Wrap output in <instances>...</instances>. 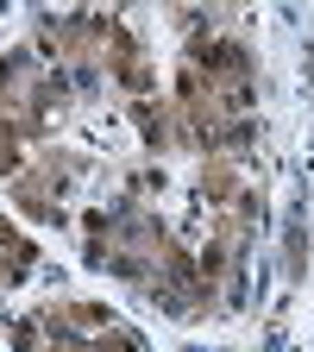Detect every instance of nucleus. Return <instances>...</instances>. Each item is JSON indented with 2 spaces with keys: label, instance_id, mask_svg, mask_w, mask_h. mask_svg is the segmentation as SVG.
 <instances>
[{
  "label": "nucleus",
  "instance_id": "nucleus-1",
  "mask_svg": "<svg viewBox=\"0 0 314 352\" xmlns=\"http://www.w3.org/2000/svg\"><path fill=\"white\" fill-rule=\"evenodd\" d=\"M76 176V157L69 151H44L32 170L13 176V201L32 214V220H57L63 214V183Z\"/></svg>",
  "mask_w": 314,
  "mask_h": 352
},
{
  "label": "nucleus",
  "instance_id": "nucleus-3",
  "mask_svg": "<svg viewBox=\"0 0 314 352\" xmlns=\"http://www.w3.org/2000/svg\"><path fill=\"white\" fill-rule=\"evenodd\" d=\"M201 195H214V208H227V201H239L245 189H239V176H233V164L227 157H214L208 170H201Z\"/></svg>",
  "mask_w": 314,
  "mask_h": 352
},
{
  "label": "nucleus",
  "instance_id": "nucleus-5",
  "mask_svg": "<svg viewBox=\"0 0 314 352\" xmlns=\"http://www.w3.org/2000/svg\"><path fill=\"white\" fill-rule=\"evenodd\" d=\"M88 352H139V340H132V333H95Z\"/></svg>",
  "mask_w": 314,
  "mask_h": 352
},
{
  "label": "nucleus",
  "instance_id": "nucleus-2",
  "mask_svg": "<svg viewBox=\"0 0 314 352\" xmlns=\"http://www.w3.org/2000/svg\"><path fill=\"white\" fill-rule=\"evenodd\" d=\"M32 258H38V252H32V239H19L7 220H0V289H13V283L32 271Z\"/></svg>",
  "mask_w": 314,
  "mask_h": 352
},
{
  "label": "nucleus",
  "instance_id": "nucleus-4",
  "mask_svg": "<svg viewBox=\"0 0 314 352\" xmlns=\"http://www.w3.org/2000/svg\"><path fill=\"white\" fill-rule=\"evenodd\" d=\"M19 139H25V132L0 120V176H19Z\"/></svg>",
  "mask_w": 314,
  "mask_h": 352
}]
</instances>
